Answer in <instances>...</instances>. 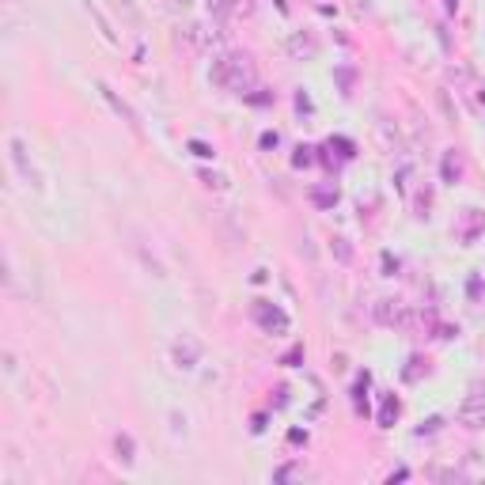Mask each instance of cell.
<instances>
[{
  "label": "cell",
  "instance_id": "1",
  "mask_svg": "<svg viewBox=\"0 0 485 485\" xmlns=\"http://www.w3.org/2000/svg\"><path fill=\"white\" fill-rule=\"evenodd\" d=\"M209 80L217 83V88H224V91L250 95V88H254V61H250L247 53H239V50H228V53H220V57L212 61Z\"/></svg>",
  "mask_w": 485,
  "mask_h": 485
},
{
  "label": "cell",
  "instance_id": "2",
  "mask_svg": "<svg viewBox=\"0 0 485 485\" xmlns=\"http://www.w3.org/2000/svg\"><path fill=\"white\" fill-rule=\"evenodd\" d=\"M371 319H376L379 326H387V330H417V326H425L432 315L414 311L409 303L395 300V296H379V300L371 303Z\"/></svg>",
  "mask_w": 485,
  "mask_h": 485
},
{
  "label": "cell",
  "instance_id": "3",
  "mask_svg": "<svg viewBox=\"0 0 485 485\" xmlns=\"http://www.w3.org/2000/svg\"><path fill=\"white\" fill-rule=\"evenodd\" d=\"M250 315H254V322L262 326L266 334H273V338H281V334L292 330V319H288V311H281V307L269 303V300H254Z\"/></svg>",
  "mask_w": 485,
  "mask_h": 485
},
{
  "label": "cell",
  "instance_id": "4",
  "mask_svg": "<svg viewBox=\"0 0 485 485\" xmlns=\"http://www.w3.org/2000/svg\"><path fill=\"white\" fill-rule=\"evenodd\" d=\"M455 421H459L463 428H485V390L474 387L470 395L459 402V409H455Z\"/></svg>",
  "mask_w": 485,
  "mask_h": 485
},
{
  "label": "cell",
  "instance_id": "5",
  "mask_svg": "<svg viewBox=\"0 0 485 485\" xmlns=\"http://www.w3.org/2000/svg\"><path fill=\"white\" fill-rule=\"evenodd\" d=\"M485 235V212L481 209H463V220L459 228H455V239L463 242V247H470V242H478Z\"/></svg>",
  "mask_w": 485,
  "mask_h": 485
},
{
  "label": "cell",
  "instance_id": "6",
  "mask_svg": "<svg viewBox=\"0 0 485 485\" xmlns=\"http://www.w3.org/2000/svg\"><path fill=\"white\" fill-rule=\"evenodd\" d=\"M201 353H205V345L193 338V334H182L179 341L171 345V357H175V364H179V368H198V360H201Z\"/></svg>",
  "mask_w": 485,
  "mask_h": 485
},
{
  "label": "cell",
  "instance_id": "7",
  "mask_svg": "<svg viewBox=\"0 0 485 485\" xmlns=\"http://www.w3.org/2000/svg\"><path fill=\"white\" fill-rule=\"evenodd\" d=\"M285 50H288V57H296V61H311L315 53H319V42H315V34L296 31V34H288Z\"/></svg>",
  "mask_w": 485,
  "mask_h": 485
},
{
  "label": "cell",
  "instance_id": "8",
  "mask_svg": "<svg viewBox=\"0 0 485 485\" xmlns=\"http://www.w3.org/2000/svg\"><path fill=\"white\" fill-rule=\"evenodd\" d=\"M8 148H12V163H15V171H20L23 179L34 186V190H42V175L34 171V163H31V160H27V144L20 141V137H15V141L8 144Z\"/></svg>",
  "mask_w": 485,
  "mask_h": 485
},
{
  "label": "cell",
  "instance_id": "9",
  "mask_svg": "<svg viewBox=\"0 0 485 485\" xmlns=\"http://www.w3.org/2000/svg\"><path fill=\"white\" fill-rule=\"evenodd\" d=\"M179 42L186 46V50H205V46L212 42V31H205L201 23H186L179 31Z\"/></svg>",
  "mask_w": 485,
  "mask_h": 485
},
{
  "label": "cell",
  "instance_id": "10",
  "mask_svg": "<svg viewBox=\"0 0 485 485\" xmlns=\"http://www.w3.org/2000/svg\"><path fill=\"white\" fill-rule=\"evenodd\" d=\"M99 91H102V99H107V102H110V107H114V110H118V114H121V118H125V121H129V125H137V114H133V107H129V102H125V99H118V91H110V88H107V83H99Z\"/></svg>",
  "mask_w": 485,
  "mask_h": 485
},
{
  "label": "cell",
  "instance_id": "11",
  "mask_svg": "<svg viewBox=\"0 0 485 485\" xmlns=\"http://www.w3.org/2000/svg\"><path fill=\"white\" fill-rule=\"evenodd\" d=\"M398 414H402V402H398L395 395H387V398H383V406H379V417H376L379 428H390V425L398 421Z\"/></svg>",
  "mask_w": 485,
  "mask_h": 485
},
{
  "label": "cell",
  "instance_id": "12",
  "mask_svg": "<svg viewBox=\"0 0 485 485\" xmlns=\"http://www.w3.org/2000/svg\"><path fill=\"white\" fill-rule=\"evenodd\" d=\"M114 451H118V459L125 463V466L137 463V444H133V436H129V432H118L114 436Z\"/></svg>",
  "mask_w": 485,
  "mask_h": 485
},
{
  "label": "cell",
  "instance_id": "13",
  "mask_svg": "<svg viewBox=\"0 0 485 485\" xmlns=\"http://www.w3.org/2000/svg\"><path fill=\"white\" fill-rule=\"evenodd\" d=\"M209 8L217 15H235V12H250V0H209Z\"/></svg>",
  "mask_w": 485,
  "mask_h": 485
},
{
  "label": "cell",
  "instance_id": "14",
  "mask_svg": "<svg viewBox=\"0 0 485 485\" xmlns=\"http://www.w3.org/2000/svg\"><path fill=\"white\" fill-rule=\"evenodd\" d=\"M440 171H444V182H459V175H463V160H459V152H447Z\"/></svg>",
  "mask_w": 485,
  "mask_h": 485
},
{
  "label": "cell",
  "instance_id": "15",
  "mask_svg": "<svg viewBox=\"0 0 485 485\" xmlns=\"http://www.w3.org/2000/svg\"><path fill=\"white\" fill-rule=\"evenodd\" d=\"M334 80H338V88L345 91V95H349L353 83H357V69H349V64H338V69H334Z\"/></svg>",
  "mask_w": 485,
  "mask_h": 485
},
{
  "label": "cell",
  "instance_id": "16",
  "mask_svg": "<svg viewBox=\"0 0 485 485\" xmlns=\"http://www.w3.org/2000/svg\"><path fill=\"white\" fill-rule=\"evenodd\" d=\"M421 371H428V364L421 357H409V368L402 371V379H406V383H417V379H421Z\"/></svg>",
  "mask_w": 485,
  "mask_h": 485
},
{
  "label": "cell",
  "instance_id": "17",
  "mask_svg": "<svg viewBox=\"0 0 485 485\" xmlns=\"http://www.w3.org/2000/svg\"><path fill=\"white\" fill-rule=\"evenodd\" d=\"M201 182L209 186V190H228V175H220V171H201Z\"/></svg>",
  "mask_w": 485,
  "mask_h": 485
},
{
  "label": "cell",
  "instance_id": "18",
  "mask_svg": "<svg viewBox=\"0 0 485 485\" xmlns=\"http://www.w3.org/2000/svg\"><path fill=\"white\" fill-rule=\"evenodd\" d=\"M311 201L319 205V209H334V205H338V190H311Z\"/></svg>",
  "mask_w": 485,
  "mask_h": 485
},
{
  "label": "cell",
  "instance_id": "19",
  "mask_svg": "<svg viewBox=\"0 0 485 485\" xmlns=\"http://www.w3.org/2000/svg\"><path fill=\"white\" fill-rule=\"evenodd\" d=\"M334 254H338V262H353V247H349V239L334 235Z\"/></svg>",
  "mask_w": 485,
  "mask_h": 485
},
{
  "label": "cell",
  "instance_id": "20",
  "mask_svg": "<svg viewBox=\"0 0 485 485\" xmlns=\"http://www.w3.org/2000/svg\"><path fill=\"white\" fill-rule=\"evenodd\" d=\"M311 152H315V148H303V144H300V148H296V156H292V167H311V163H315Z\"/></svg>",
  "mask_w": 485,
  "mask_h": 485
},
{
  "label": "cell",
  "instance_id": "21",
  "mask_svg": "<svg viewBox=\"0 0 485 485\" xmlns=\"http://www.w3.org/2000/svg\"><path fill=\"white\" fill-rule=\"evenodd\" d=\"M440 425H444V417H428V421H421V428H417V436H432V432H440Z\"/></svg>",
  "mask_w": 485,
  "mask_h": 485
},
{
  "label": "cell",
  "instance_id": "22",
  "mask_svg": "<svg viewBox=\"0 0 485 485\" xmlns=\"http://www.w3.org/2000/svg\"><path fill=\"white\" fill-rule=\"evenodd\" d=\"M364 390H368V371L357 379V395H353V402H357V409H364Z\"/></svg>",
  "mask_w": 485,
  "mask_h": 485
},
{
  "label": "cell",
  "instance_id": "23",
  "mask_svg": "<svg viewBox=\"0 0 485 485\" xmlns=\"http://www.w3.org/2000/svg\"><path fill=\"white\" fill-rule=\"evenodd\" d=\"M190 152L198 156V160H212V148H209V144H201V141H190Z\"/></svg>",
  "mask_w": 485,
  "mask_h": 485
},
{
  "label": "cell",
  "instance_id": "24",
  "mask_svg": "<svg viewBox=\"0 0 485 485\" xmlns=\"http://www.w3.org/2000/svg\"><path fill=\"white\" fill-rule=\"evenodd\" d=\"M383 273H387V277H395V273H398V258L383 254Z\"/></svg>",
  "mask_w": 485,
  "mask_h": 485
},
{
  "label": "cell",
  "instance_id": "25",
  "mask_svg": "<svg viewBox=\"0 0 485 485\" xmlns=\"http://www.w3.org/2000/svg\"><path fill=\"white\" fill-rule=\"evenodd\" d=\"M258 144H262V148H277V144H281V137H277V133H262V141H258Z\"/></svg>",
  "mask_w": 485,
  "mask_h": 485
},
{
  "label": "cell",
  "instance_id": "26",
  "mask_svg": "<svg viewBox=\"0 0 485 485\" xmlns=\"http://www.w3.org/2000/svg\"><path fill=\"white\" fill-rule=\"evenodd\" d=\"M242 99H250V102H254V107H266V102L273 99V95H266V91H258V95H242Z\"/></svg>",
  "mask_w": 485,
  "mask_h": 485
},
{
  "label": "cell",
  "instance_id": "27",
  "mask_svg": "<svg viewBox=\"0 0 485 485\" xmlns=\"http://www.w3.org/2000/svg\"><path fill=\"white\" fill-rule=\"evenodd\" d=\"M292 474H296V466H281V470H277L273 478H277V481H288V478H292Z\"/></svg>",
  "mask_w": 485,
  "mask_h": 485
},
{
  "label": "cell",
  "instance_id": "28",
  "mask_svg": "<svg viewBox=\"0 0 485 485\" xmlns=\"http://www.w3.org/2000/svg\"><path fill=\"white\" fill-rule=\"evenodd\" d=\"M288 440H292V444H307V432H300V428H292V432H288Z\"/></svg>",
  "mask_w": 485,
  "mask_h": 485
},
{
  "label": "cell",
  "instance_id": "29",
  "mask_svg": "<svg viewBox=\"0 0 485 485\" xmlns=\"http://www.w3.org/2000/svg\"><path fill=\"white\" fill-rule=\"evenodd\" d=\"M288 406V387H277V409Z\"/></svg>",
  "mask_w": 485,
  "mask_h": 485
},
{
  "label": "cell",
  "instance_id": "30",
  "mask_svg": "<svg viewBox=\"0 0 485 485\" xmlns=\"http://www.w3.org/2000/svg\"><path fill=\"white\" fill-rule=\"evenodd\" d=\"M296 107H300V110H311V99H307L303 91H300V95H296Z\"/></svg>",
  "mask_w": 485,
  "mask_h": 485
},
{
  "label": "cell",
  "instance_id": "31",
  "mask_svg": "<svg viewBox=\"0 0 485 485\" xmlns=\"http://www.w3.org/2000/svg\"><path fill=\"white\" fill-rule=\"evenodd\" d=\"M175 4H182V8H186V4H193V0H175Z\"/></svg>",
  "mask_w": 485,
  "mask_h": 485
}]
</instances>
